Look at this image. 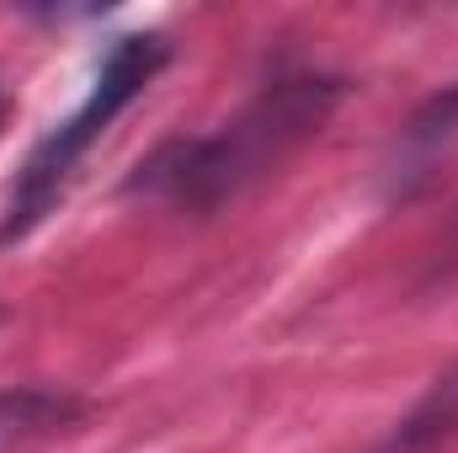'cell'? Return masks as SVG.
Returning <instances> with one entry per match:
<instances>
[{
	"mask_svg": "<svg viewBox=\"0 0 458 453\" xmlns=\"http://www.w3.org/2000/svg\"><path fill=\"white\" fill-rule=\"evenodd\" d=\"M165 59H171V43H165L160 32H128V38H117L113 48L102 54L86 102L64 117V123H54V128L32 144V155L21 160V171H16V182H11V192H5L0 245L27 240L32 229L54 214V203L64 198L75 166L91 155V144L113 128L117 117L149 91V81L165 70Z\"/></svg>",
	"mask_w": 458,
	"mask_h": 453,
	"instance_id": "cell-2",
	"label": "cell"
},
{
	"mask_svg": "<svg viewBox=\"0 0 458 453\" xmlns=\"http://www.w3.org/2000/svg\"><path fill=\"white\" fill-rule=\"evenodd\" d=\"M342 91L346 86L331 75H283L214 133L160 144L128 176V198H160L187 214H214L250 182H261L277 160H288L310 133H320Z\"/></svg>",
	"mask_w": 458,
	"mask_h": 453,
	"instance_id": "cell-1",
	"label": "cell"
},
{
	"mask_svg": "<svg viewBox=\"0 0 458 453\" xmlns=\"http://www.w3.org/2000/svg\"><path fill=\"white\" fill-rule=\"evenodd\" d=\"M454 432H458V368L432 384V395L400 422V432L378 453H432L443 438H454Z\"/></svg>",
	"mask_w": 458,
	"mask_h": 453,
	"instance_id": "cell-4",
	"label": "cell"
},
{
	"mask_svg": "<svg viewBox=\"0 0 458 453\" xmlns=\"http://www.w3.org/2000/svg\"><path fill=\"white\" fill-rule=\"evenodd\" d=\"M86 422V400L70 389H0V453H38Z\"/></svg>",
	"mask_w": 458,
	"mask_h": 453,
	"instance_id": "cell-3",
	"label": "cell"
},
{
	"mask_svg": "<svg viewBox=\"0 0 458 453\" xmlns=\"http://www.w3.org/2000/svg\"><path fill=\"white\" fill-rule=\"evenodd\" d=\"M0 117H5V97H0Z\"/></svg>",
	"mask_w": 458,
	"mask_h": 453,
	"instance_id": "cell-5",
	"label": "cell"
}]
</instances>
